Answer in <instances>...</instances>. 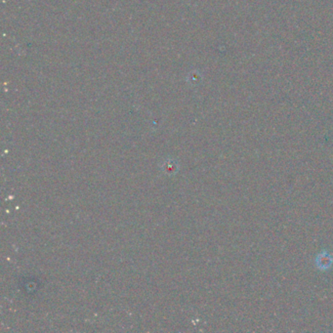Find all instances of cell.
I'll return each instance as SVG.
<instances>
[{
	"label": "cell",
	"mask_w": 333,
	"mask_h": 333,
	"mask_svg": "<svg viewBox=\"0 0 333 333\" xmlns=\"http://www.w3.org/2000/svg\"><path fill=\"white\" fill-rule=\"evenodd\" d=\"M333 264V257L332 254L328 253L327 251H323L322 253L318 254L316 258V266L320 270H328Z\"/></svg>",
	"instance_id": "cell-1"
}]
</instances>
